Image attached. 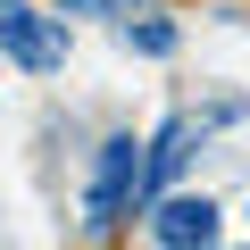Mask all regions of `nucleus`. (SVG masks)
<instances>
[{
    "label": "nucleus",
    "instance_id": "423d86ee",
    "mask_svg": "<svg viewBox=\"0 0 250 250\" xmlns=\"http://www.w3.org/2000/svg\"><path fill=\"white\" fill-rule=\"evenodd\" d=\"M59 9H75V17H142V0H59Z\"/></svg>",
    "mask_w": 250,
    "mask_h": 250
},
{
    "label": "nucleus",
    "instance_id": "20e7f679",
    "mask_svg": "<svg viewBox=\"0 0 250 250\" xmlns=\"http://www.w3.org/2000/svg\"><path fill=\"white\" fill-rule=\"evenodd\" d=\"M184 150H192V117H167V125H159V142H150V175H142V200L175 184V167H184Z\"/></svg>",
    "mask_w": 250,
    "mask_h": 250
},
{
    "label": "nucleus",
    "instance_id": "7ed1b4c3",
    "mask_svg": "<svg viewBox=\"0 0 250 250\" xmlns=\"http://www.w3.org/2000/svg\"><path fill=\"white\" fill-rule=\"evenodd\" d=\"M150 233H159V250H217V200L200 192H175V200H159V217H150Z\"/></svg>",
    "mask_w": 250,
    "mask_h": 250
},
{
    "label": "nucleus",
    "instance_id": "39448f33",
    "mask_svg": "<svg viewBox=\"0 0 250 250\" xmlns=\"http://www.w3.org/2000/svg\"><path fill=\"white\" fill-rule=\"evenodd\" d=\"M125 42L150 50V59H167V50H175V25H167V17H125Z\"/></svg>",
    "mask_w": 250,
    "mask_h": 250
},
{
    "label": "nucleus",
    "instance_id": "f257e3e1",
    "mask_svg": "<svg viewBox=\"0 0 250 250\" xmlns=\"http://www.w3.org/2000/svg\"><path fill=\"white\" fill-rule=\"evenodd\" d=\"M142 175H150V150H142L134 134H108V142H100V167H92V192H83V225L108 233L125 208L142 200Z\"/></svg>",
    "mask_w": 250,
    "mask_h": 250
},
{
    "label": "nucleus",
    "instance_id": "f03ea898",
    "mask_svg": "<svg viewBox=\"0 0 250 250\" xmlns=\"http://www.w3.org/2000/svg\"><path fill=\"white\" fill-rule=\"evenodd\" d=\"M0 42H9V59L25 75H59L67 67V25L42 17L34 0H0Z\"/></svg>",
    "mask_w": 250,
    "mask_h": 250
}]
</instances>
